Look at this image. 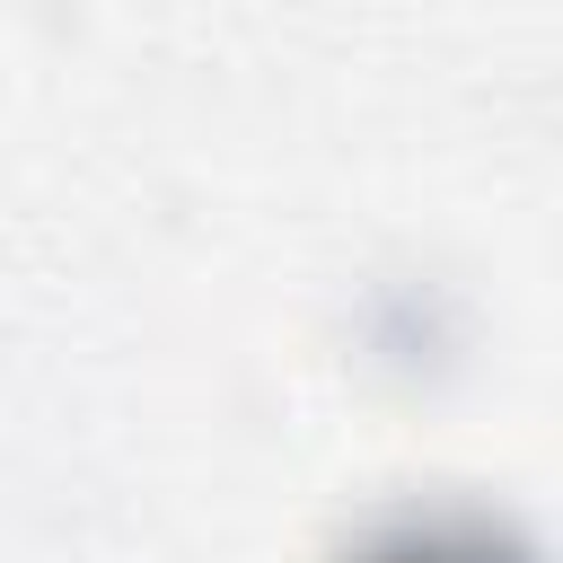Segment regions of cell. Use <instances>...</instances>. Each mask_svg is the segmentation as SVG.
<instances>
[{
  "mask_svg": "<svg viewBox=\"0 0 563 563\" xmlns=\"http://www.w3.org/2000/svg\"><path fill=\"white\" fill-rule=\"evenodd\" d=\"M396 563H493L484 545H440V537H422V545H405Z\"/></svg>",
  "mask_w": 563,
  "mask_h": 563,
  "instance_id": "6da1fadb",
  "label": "cell"
}]
</instances>
